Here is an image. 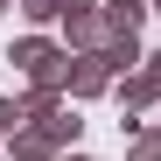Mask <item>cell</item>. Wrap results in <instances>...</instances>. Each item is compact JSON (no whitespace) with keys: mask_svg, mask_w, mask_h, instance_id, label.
Listing matches in <instances>:
<instances>
[{"mask_svg":"<svg viewBox=\"0 0 161 161\" xmlns=\"http://www.w3.org/2000/svg\"><path fill=\"white\" fill-rule=\"evenodd\" d=\"M63 161H91V154H63Z\"/></svg>","mask_w":161,"mask_h":161,"instance_id":"10","label":"cell"},{"mask_svg":"<svg viewBox=\"0 0 161 161\" xmlns=\"http://www.w3.org/2000/svg\"><path fill=\"white\" fill-rule=\"evenodd\" d=\"M126 161H161V126H133V140H126Z\"/></svg>","mask_w":161,"mask_h":161,"instance_id":"6","label":"cell"},{"mask_svg":"<svg viewBox=\"0 0 161 161\" xmlns=\"http://www.w3.org/2000/svg\"><path fill=\"white\" fill-rule=\"evenodd\" d=\"M7 63L28 77V91H63L70 98V49L63 42H49V35H21L7 49Z\"/></svg>","mask_w":161,"mask_h":161,"instance_id":"1","label":"cell"},{"mask_svg":"<svg viewBox=\"0 0 161 161\" xmlns=\"http://www.w3.org/2000/svg\"><path fill=\"white\" fill-rule=\"evenodd\" d=\"M112 84H119V77H112V63H105L98 49H91V56H70V98H105Z\"/></svg>","mask_w":161,"mask_h":161,"instance_id":"3","label":"cell"},{"mask_svg":"<svg viewBox=\"0 0 161 161\" xmlns=\"http://www.w3.org/2000/svg\"><path fill=\"white\" fill-rule=\"evenodd\" d=\"M154 7L147 0H105L98 7V21H105V42H126V35H140V21H147Z\"/></svg>","mask_w":161,"mask_h":161,"instance_id":"4","label":"cell"},{"mask_svg":"<svg viewBox=\"0 0 161 161\" xmlns=\"http://www.w3.org/2000/svg\"><path fill=\"white\" fill-rule=\"evenodd\" d=\"M7 7H14V0H0V14H7Z\"/></svg>","mask_w":161,"mask_h":161,"instance_id":"11","label":"cell"},{"mask_svg":"<svg viewBox=\"0 0 161 161\" xmlns=\"http://www.w3.org/2000/svg\"><path fill=\"white\" fill-rule=\"evenodd\" d=\"M21 14H28L35 28H49V21H63V0H21Z\"/></svg>","mask_w":161,"mask_h":161,"instance_id":"7","label":"cell"},{"mask_svg":"<svg viewBox=\"0 0 161 161\" xmlns=\"http://www.w3.org/2000/svg\"><path fill=\"white\" fill-rule=\"evenodd\" d=\"M105 0H63V14H98Z\"/></svg>","mask_w":161,"mask_h":161,"instance_id":"9","label":"cell"},{"mask_svg":"<svg viewBox=\"0 0 161 161\" xmlns=\"http://www.w3.org/2000/svg\"><path fill=\"white\" fill-rule=\"evenodd\" d=\"M21 126H28V119H21V105H14V98H0V140H14Z\"/></svg>","mask_w":161,"mask_h":161,"instance_id":"8","label":"cell"},{"mask_svg":"<svg viewBox=\"0 0 161 161\" xmlns=\"http://www.w3.org/2000/svg\"><path fill=\"white\" fill-rule=\"evenodd\" d=\"M63 49H70V56L105 49V21H98V14H63Z\"/></svg>","mask_w":161,"mask_h":161,"instance_id":"5","label":"cell"},{"mask_svg":"<svg viewBox=\"0 0 161 161\" xmlns=\"http://www.w3.org/2000/svg\"><path fill=\"white\" fill-rule=\"evenodd\" d=\"M147 7H154V14H161V0H147Z\"/></svg>","mask_w":161,"mask_h":161,"instance_id":"12","label":"cell"},{"mask_svg":"<svg viewBox=\"0 0 161 161\" xmlns=\"http://www.w3.org/2000/svg\"><path fill=\"white\" fill-rule=\"evenodd\" d=\"M112 98L126 105V112H140V105H154V98H161V49H147V63L133 70V77H119Z\"/></svg>","mask_w":161,"mask_h":161,"instance_id":"2","label":"cell"}]
</instances>
